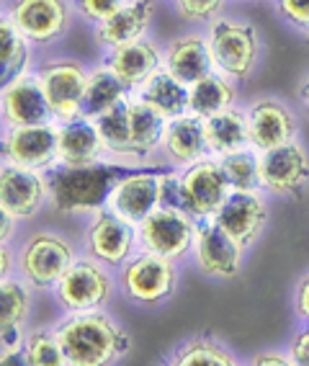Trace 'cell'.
Here are the masks:
<instances>
[{"instance_id": "1", "label": "cell", "mask_w": 309, "mask_h": 366, "mask_svg": "<svg viewBox=\"0 0 309 366\" xmlns=\"http://www.w3.org/2000/svg\"><path fill=\"white\" fill-rule=\"evenodd\" d=\"M126 176L124 165L93 163V165H52L46 170V186L52 207L62 214L73 212H98L108 204L113 186Z\"/></svg>"}, {"instance_id": "2", "label": "cell", "mask_w": 309, "mask_h": 366, "mask_svg": "<svg viewBox=\"0 0 309 366\" xmlns=\"http://www.w3.org/2000/svg\"><path fill=\"white\" fill-rule=\"evenodd\" d=\"M57 335L67 364L75 366L113 364L132 346L124 327L96 310L75 312L70 320L57 327Z\"/></svg>"}, {"instance_id": "3", "label": "cell", "mask_w": 309, "mask_h": 366, "mask_svg": "<svg viewBox=\"0 0 309 366\" xmlns=\"http://www.w3.org/2000/svg\"><path fill=\"white\" fill-rule=\"evenodd\" d=\"M209 49L214 70L230 80H248L260 59V39L253 24L235 19H214L209 24Z\"/></svg>"}, {"instance_id": "4", "label": "cell", "mask_w": 309, "mask_h": 366, "mask_svg": "<svg viewBox=\"0 0 309 366\" xmlns=\"http://www.w3.org/2000/svg\"><path fill=\"white\" fill-rule=\"evenodd\" d=\"M230 181L219 160H196L181 176V207L193 219H209L230 197Z\"/></svg>"}, {"instance_id": "5", "label": "cell", "mask_w": 309, "mask_h": 366, "mask_svg": "<svg viewBox=\"0 0 309 366\" xmlns=\"http://www.w3.org/2000/svg\"><path fill=\"white\" fill-rule=\"evenodd\" d=\"M193 235V217L186 214L183 209H171V207H158V209L147 214L139 222V240L150 253H158L171 258V261H181L186 253L191 250Z\"/></svg>"}, {"instance_id": "6", "label": "cell", "mask_w": 309, "mask_h": 366, "mask_svg": "<svg viewBox=\"0 0 309 366\" xmlns=\"http://www.w3.org/2000/svg\"><path fill=\"white\" fill-rule=\"evenodd\" d=\"M73 248L65 237L52 232H39L24 245L19 258L21 274L31 287L49 289L57 287V282L65 276V271L73 266Z\"/></svg>"}, {"instance_id": "7", "label": "cell", "mask_w": 309, "mask_h": 366, "mask_svg": "<svg viewBox=\"0 0 309 366\" xmlns=\"http://www.w3.org/2000/svg\"><path fill=\"white\" fill-rule=\"evenodd\" d=\"M39 80L44 85L46 101L57 122H73L83 117V96H86L88 75L75 59H59L41 67Z\"/></svg>"}, {"instance_id": "8", "label": "cell", "mask_w": 309, "mask_h": 366, "mask_svg": "<svg viewBox=\"0 0 309 366\" xmlns=\"http://www.w3.org/2000/svg\"><path fill=\"white\" fill-rule=\"evenodd\" d=\"M121 289L139 305H160L176 289L173 261L158 253H142L121 271Z\"/></svg>"}, {"instance_id": "9", "label": "cell", "mask_w": 309, "mask_h": 366, "mask_svg": "<svg viewBox=\"0 0 309 366\" xmlns=\"http://www.w3.org/2000/svg\"><path fill=\"white\" fill-rule=\"evenodd\" d=\"M309 183V155L302 144L291 142L260 155V186L276 197H296Z\"/></svg>"}, {"instance_id": "10", "label": "cell", "mask_w": 309, "mask_h": 366, "mask_svg": "<svg viewBox=\"0 0 309 366\" xmlns=\"http://www.w3.org/2000/svg\"><path fill=\"white\" fill-rule=\"evenodd\" d=\"M57 300L70 312L101 310L111 297V279L98 263L75 261L57 282Z\"/></svg>"}, {"instance_id": "11", "label": "cell", "mask_w": 309, "mask_h": 366, "mask_svg": "<svg viewBox=\"0 0 309 366\" xmlns=\"http://www.w3.org/2000/svg\"><path fill=\"white\" fill-rule=\"evenodd\" d=\"M8 16L31 44H49L70 26L67 0H11Z\"/></svg>"}, {"instance_id": "12", "label": "cell", "mask_w": 309, "mask_h": 366, "mask_svg": "<svg viewBox=\"0 0 309 366\" xmlns=\"http://www.w3.org/2000/svg\"><path fill=\"white\" fill-rule=\"evenodd\" d=\"M163 178L165 173H150V170L126 173L113 186L106 207L129 219L132 224H139L163 204Z\"/></svg>"}, {"instance_id": "13", "label": "cell", "mask_w": 309, "mask_h": 366, "mask_svg": "<svg viewBox=\"0 0 309 366\" xmlns=\"http://www.w3.org/2000/svg\"><path fill=\"white\" fill-rule=\"evenodd\" d=\"M3 155L8 163L29 170H49L59 163L57 129L49 124L14 127L3 139Z\"/></svg>"}, {"instance_id": "14", "label": "cell", "mask_w": 309, "mask_h": 366, "mask_svg": "<svg viewBox=\"0 0 309 366\" xmlns=\"http://www.w3.org/2000/svg\"><path fill=\"white\" fill-rule=\"evenodd\" d=\"M243 242L235 240V237L217 224L214 219L211 222H201L196 227V261L198 268L204 271L206 276H217V279H232V276L240 274V266H243Z\"/></svg>"}, {"instance_id": "15", "label": "cell", "mask_w": 309, "mask_h": 366, "mask_svg": "<svg viewBox=\"0 0 309 366\" xmlns=\"http://www.w3.org/2000/svg\"><path fill=\"white\" fill-rule=\"evenodd\" d=\"M3 119L11 127L49 124V119H54L39 75L26 72L3 85Z\"/></svg>"}, {"instance_id": "16", "label": "cell", "mask_w": 309, "mask_h": 366, "mask_svg": "<svg viewBox=\"0 0 309 366\" xmlns=\"http://www.w3.org/2000/svg\"><path fill=\"white\" fill-rule=\"evenodd\" d=\"M134 224L113 209H98L88 227V253L101 263L118 266L132 253Z\"/></svg>"}, {"instance_id": "17", "label": "cell", "mask_w": 309, "mask_h": 366, "mask_svg": "<svg viewBox=\"0 0 309 366\" xmlns=\"http://www.w3.org/2000/svg\"><path fill=\"white\" fill-rule=\"evenodd\" d=\"M49 186L39 170L21 168L16 163H6L0 170V209L14 217H31L41 209Z\"/></svg>"}, {"instance_id": "18", "label": "cell", "mask_w": 309, "mask_h": 366, "mask_svg": "<svg viewBox=\"0 0 309 366\" xmlns=\"http://www.w3.org/2000/svg\"><path fill=\"white\" fill-rule=\"evenodd\" d=\"M214 222L222 224L235 240L243 245H250L268 222V209L260 194L255 191H230L219 212L214 214Z\"/></svg>"}, {"instance_id": "19", "label": "cell", "mask_w": 309, "mask_h": 366, "mask_svg": "<svg viewBox=\"0 0 309 366\" xmlns=\"http://www.w3.org/2000/svg\"><path fill=\"white\" fill-rule=\"evenodd\" d=\"M296 134L294 114L276 99L255 101L248 112V137L255 150L265 152L291 142Z\"/></svg>"}, {"instance_id": "20", "label": "cell", "mask_w": 309, "mask_h": 366, "mask_svg": "<svg viewBox=\"0 0 309 366\" xmlns=\"http://www.w3.org/2000/svg\"><path fill=\"white\" fill-rule=\"evenodd\" d=\"M163 67L178 78L183 85L191 88L209 72H214V59H211L209 39L198 34H183L168 44L163 57Z\"/></svg>"}, {"instance_id": "21", "label": "cell", "mask_w": 309, "mask_h": 366, "mask_svg": "<svg viewBox=\"0 0 309 366\" xmlns=\"http://www.w3.org/2000/svg\"><path fill=\"white\" fill-rule=\"evenodd\" d=\"M160 144H163L165 155L178 165H191L196 160H204V152L209 150L204 119H198L196 114L168 119Z\"/></svg>"}, {"instance_id": "22", "label": "cell", "mask_w": 309, "mask_h": 366, "mask_svg": "<svg viewBox=\"0 0 309 366\" xmlns=\"http://www.w3.org/2000/svg\"><path fill=\"white\" fill-rule=\"evenodd\" d=\"M57 150L62 165H93L101 160L106 147L96 122L80 117L73 122H62L57 129Z\"/></svg>"}, {"instance_id": "23", "label": "cell", "mask_w": 309, "mask_h": 366, "mask_svg": "<svg viewBox=\"0 0 309 366\" xmlns=\"http://www.w3.org/2000/svg\"><path fill=\"white\" fill-rule=\"evenodd\" d=\"M106 65L124 80L126 88H137V85H145L163 67V57L155 44H150L147 39H137L113 46Z\"/></svg>"}, {"instance_id": "24", "label": "cell", "mask_w": 309, "mask_h": 366, "mask_svg": "<svg viewBox=\"0 0 309 366\" xmlns=\"http://www.w3.org/2000/svg\"><path fill=\"white\" fill-rule=\"evenodd\" d=\"M152 16H155V0H132V3H124L111 19L98 24L96 36L108 49L129 44V41H137L147 31Z\"/></svg>"}, {"instance_id": "25", "label": "cell", "mask_w": 309, "mask_h": 366, "mask_svg": "<svg viewBox=\"0 0 309 366\" xmlns=\"http://www.w3.org/2000/svg\"><path fill=\"white\" fill-rule=\"evenodd\" d=\"M139 99L168 122V119L183 117L188 112V85L173 78L171 72L163 67V70H158L147 80Z\"/></svg>"}, {"instance_id": "26", "label": "cell", "mask_w": 309, "mask_h": 366, "mask_svg": "<svg viewBox=\"0 0 309 366\" xmlns=\"http://www.w3.org/2000/svg\"><path fill=\"white\" fill-rule=\"evenodd\" d=\"M232 104H235V88H232L230 78L219 70L209 72L206 78L188 88V112L196 114L198 119L217 117V114L227 112Z\"/></svg>"}, {"instance_id": "27", "label": "cell", "mask_w": 309, "mask_h": 366, "mask_svg": "<svg viewBox=\"0 0 309 366\" xmlns=\"http://www.w3.org/2000/svg\"><path fill=\"white\" fill-rule=\"evenodd\" d=\"M126 91L129 88L124 85V80L118 78L108 65L96 70L93 75H88L86 96H83V117L96 122L101 114L113 109L118 101H124Z\"/></svg>"}, {"instance_id": "28", "label": "cell", "mask_w": 309, "mask_h": 366, "mask_svg": "<svg viewBox=\"0 0 309 366\" xmlns=\"http://www.w3.org/2000/svg\"><path fill=\"white\" fill-rule=\"evenodd\" d=\"M204 129L209 150L217 152V155L243 150L245 144L250 142V137H248V114H240L235 109H227L217 117L204 119Z\"/></svg>"}, {"instance_id": "29", "label": "cell", "mask_w": 309, "mask_h": 366, "mask_svg": "<svg viewBox=\"0 0 309 366\" xmlns=\"http://www.w3.org/2000/svg\"><path fill=\"white\" fill-rule=\"evenodd\" d=\"M29 44L31 41L21 34V29L14 24L11 16L3 19L0 24V80L3 85L14 83L16 78L26 75V65H29Z\"/></svg>"}, {"instance_id": "30", "label": "cell", "mask_w": 309, "mask_h": 366, "mask_svg": "<svg viewBox=\"0 0 309 366\" xmlns=\"http://www.w3.org/2000/svg\"><path fill=\"white\" fill-rule=\"evenodd\" d=\"M98 134L103 139V147L113 155L134 157L132 152V119H129V99L118 101L113 109L101 114L96 119Z\"/></svg>"}, {"instance_id": "31", "label": "cell", "mask_w": 309, "mask_h": 366, "mask_svg": "<svg viewBox=\"0 0 309 366\" xmlns=\"http://www.w3.org/2000/svg\"><path fill=\"white\" fill-rule=\"evenodd\" d=\"M129 119H132V152L134 157H147L163 142L165 119L152 112L145 101L129 99Z\"/></svg>"}, {"instance_id": "32", "label": "cell", "mask_w": 309, "mask_h": 366, "mask_svg": "<svg viewBox=\"0 0 309 366\" xmlns=\"http://www.w3.org/2000/svg\"><path fill=\"white\" fill-rule=\"evenodd\" d=\"M224 176L230 181L232 191H255L260 186V157L250 150H235L219 155Z\"/></svg>"}, {"instance_id": "33", "label": "cell", "mask_w": 309, "mask_h": 366, "mask_svg": "<svg viewBox=\"0 0 309 366\" xmlns=\"http://www.w3.org/2000/svg\"><path fill=\"white\" fill-rule=\"evenodd\" d=\"M178 366H235L237 359L222 343L211 338H193L173 356Z\"/></svg>"}, {"instance_id": "34", "label": "cell", "mask_w": 309, "mask_h": 366, "mask_svg": "<svg viewBox=\"0 0 309 366\" xmlns=\"http://www.w3.org/2000/svg\"><path fill=\"white\" fill-rule=\"evenodd\" d=\"M24 353H26V361L31 366H59L67 364L65 351L59 346V335L57 330H31L26 335V343H24Z\"/></svg>"}, {"instance_id": "35", "label": "cell", "mask_w": 309, "mask_h": 366, "mask_svg": "<svg viewBox=\"0 0 309 366\" xmlns=\"http://www.w3.org/2000/svg\"><path fill=\"white\" fill-rule=\"evenodd\" d=\"M31 307V295L21 282L3 279L0 284V325H24Z\"/></svg>"}, {"instance_id": "36", "label": "cell", "mask_w": 309, "mask_h": 366, "mask_svg": "<svg viewBox=\"0 0 309 366\" xmlns=\"http://www.w3.org/2000/svg\"><path fill=\"white\" fill-rule=\"evenodd\" d=\"M178 16L191 24H206L214 21L224 8V0H176Z\"/></svg>"}, {"instance_id": "37", "label": "cell", "mask_w": 309, "mask_h": 366, "mask_svg": "<svg viewBox=\"0 0 309 366\" xmlns=\"http://www.w3.org/2000/svg\"><path fill=\"white\" fill-rule=\"evenodd\" d=\"M73 6L83 19L93 21V24H103L124 6V0H73Z\"/></svg>"}, {"instance_id": "38", "label": "cell", "mask_w": 309, "mask_h": 366, "mask_svg": "<svg viewBox=\"0 0 309 366\" xmlns=\"http://www.w3.org/2000/svg\"><path fill=\"white\" fill-rule=\"evenodd\" d=\"M276 8L286 24L309 31V0H278Z\"/></svg>"}, {"instance_id": "39", "label": "cell", "mask_w": 309, "mask_h": 366, "mask_svg": "<svg viewBox=\"0 0 309 366\" xmlns=\"http://www.w3.org/2000/svg\"><path fill=\"white\" fill-rule=\"evenodd\" d=\"M291 361L294 364H302V366H309V333H299L291 343Z\"/></svg>"}, {"instance_id": "40", "label": "cell", "mask_w": 309, "mask_h": 366, "mask_svg": "<svg viewBox=\"0 0 309 366\" xmlns=\"http://www.w3.org/2000/svg\"><path fill=\"white\" fill-rule=\"evenodd\" d=\"M250 364L255 366H286V364H294L291 356H283V353H276V351H260L253 356Z\"/></svg>"}, {"instance_id": "41", "label": "cell", "mask_w": 309, "mask_h": 366, "mask_svg": "<svg viewBox=\"0 0 309 366\" xmlns=\"http://www.w3.org/2000/svg\"><path fill=\"white\" fill-rule=\"evenodd\" d=\"M296 315L309 320V276L296 289Z\"/></svg>"}, {"instance_id": "42", "label": "cell", "mask_w": 309, "mask_h": 366, "mask_svg": "<svg viewBox=\"0 0 309 366\" xmlns=\"http://www.w3.org/2000/svg\"><path fill=\"white\" fill-rule=\"evenodd\" d=\"M14 219L16 217L11 214V212L0 209V224H3V229H0V240H3V245H6V242L11 240V235H14Z\"/></svg>"}, {"instance_id": "43", "label": "cell", "mask_w": 309, "mask_h": 366, "mask_svg": "<svg viewBox=\"0 0 309 366\" xmlns=\"http://www.w3.org/2000/svg\"><path fill=\"white\" fill-rule=\"evenodd\" d=\"M299 99H302V104H304V112L309 114V75L304 78L302 88H299Z\"/></svg>"}, {"instance_id": "44", "label": "cell", "mask_w": 309, "mask_h": 366, "mask_svg": "<svg viewBox=\"0 0 309 366\" xmlns=\"http://www.w3.org/2000/svg\"><path fill=\"white\" fill-rule=\"evenodd\" d=\"M3 279H8V268H11V253H8V248L3 245Z\"/></svg>"}, {"instance_id": "45", "label": "cell", "mask_w": 309, "mask_h": 366, "mask_svg": "<svg viewBox=\"0 0 309 366\" xmlns=\"http://www.w3.org/2000/svg\"><path fill=\"white\" fill-rule=\"evenodd\" d=\"M307 333H309V325H307Z\"/></svg>"}]
</instances>
